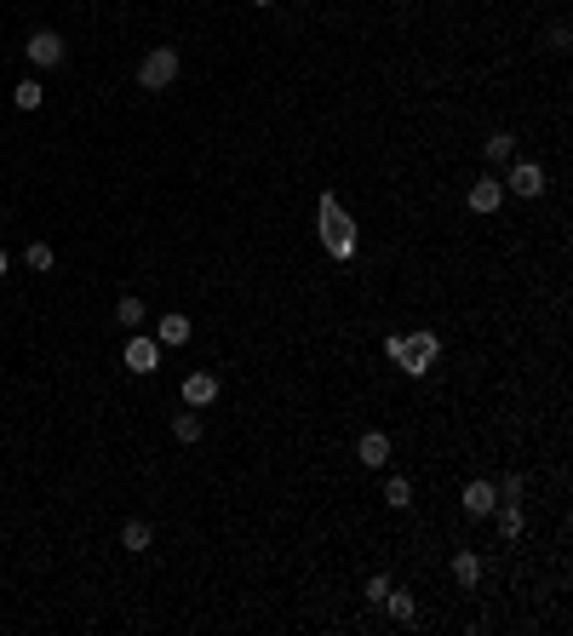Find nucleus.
I'll list each match as a JSON object with an SVG mask.
<instances>
[{
  "instance_id": "obj_1",
  "label": "nucleus",
  "mask_w": 573,
  "mask_h": 636,
  "mask_svg": "<svg viewBox=\"0 0 573 636\" xmlns=\"http://www.w3.org/2000/svg\"><path fill=\"white\" fill-rule=\"evenodd\" d=\"M315 224H321V247L333 252L338 264L356 259V218L345 213V201H338V195H321V201H315Z\"/></svg>"
},
{
  "instance_id": "obj_2",
  "label": "nucleus",
  "mask_w": 573,
  "mask_h": 636,
  "mask_svg": "<svg viewBox=\"0 0 573 636\" xmlns=\"http://www.w3.org/2000/svg\"><path fill=\"white\" fill-rule=\"evenodd\" d=\"M384 356L396 361L407 378H424L436 367V356H442V338H436V333H390L384 338Z\"/></svg>"
},
{
  "instance_id": "obj_3",
  "label": "nucleus",
  "mask_w": 573,
  "mask_h": 636,
  "mask_svg": "<svg viewBox=\"0 0 573 636\" xmlns=\"http://www.w3.org/2000/svg\"><path fill=\"white\" fill-rule=\"evenodd\" d=\"M173 81H178V52L173 46H155V52L138 64V87L143 92H166Z\"/></svg>"
},
{
  "instance_id": "obj_4",
  "label": "nucleus",
  "mask_w": 573,
  "mask_h": 636,
  "mask_svg": "<svg viewBox=\"0 0 573 636\" xmlns=\"http://www.w3.org/2000/svg\"><path fill=\"white\" fill-rule=\"evenodd\" d=\"M23 58H29L35 69H58V64H64V35H58V29H35L29 46H23Z\"/></svg>"
},
{
  "instance_id": "obj_5",
  "label": "nucleus",
  "mask_w": 573,
  "mask_h": 636,
  "mask_svg": "<svg viewBox=\"0 0 573 636\" xmlns=\"http://www.w3.org/2000/svg\"><path fill=\"white\" fill-rule=\"evenodd\" d=\"M505 195H545V167L539 161H516L510 167V178H505Z\"/></svg>"
},
{
  "instance_id": "obj_6",
  "label": "nucleus",
  "mask_w": 573,
  "mask_h": 636,
  "mask_svg": "<svg viewBox=\"0 0 573 636\" xmlns=\"http://www.w3.org/2000/svg\"><path fill=\"white\" fill-rule=\"evenodd\" d=\"M155 367H161V345H155V338H127V373L150 378Z\"/></svg>"
},
{
  "instance_id": "obj_7",
  "label": "nucleus",
  "mask_w": 573,
  "mask_h": 636,
  "mask_svg": "<svg viewBox=\"0 0 573 636\" xmlns=\"http://www.w3.org/2000/svg\"><path fill=\"white\" fill-rule=\"evenodd\" d=\"M356 459L368 464V470H384V464H390V436H384V430H368V436L356 442Z\"/></svg>"
},
{
  "instance_id": "obj_8",
  "label": "nucleus",
  "mask_w": 573,
  "mask_h": 636,
  "mask_svg": "<svg viewBox=\"0 0 573 636\" xmlns=\"http://www.w3.org/2000/svg\"><path fill=\"white\" fill-rule=\"evenodd\" d=\"M499 206H505V183L499 178L470 183V213H499Z\"/></svg>"
},
{
  "instance_id": "obj_9",
  "label": "nucleus",
  "mask_w": 573,
  "mask_h": 636,
  "mask_svg": "<svg viewBox=\"0 0 573 636\" xmlns=\"http://www.w3.org/2000/svg\"><path fill=\"white\" fill-rule=\"evenodd\" d=\"M155 345L161 350L190 345V315H161V322H155Z\"/></svg>"
},
{
  "instance_id": "obj_10",
  "label": "nucleus",
  "mask_w": 573,
  "mask_h": 636,
  "mask_svg": "<svg viewBox=\"0 0 573 636\" xmlns=\"http://www.w3.org/2000/svg\"><path fill=\"white\" fill-rule=\"evenodd\" d=\"M184 401H190V407L218 401V373H190V378H184Z\"/></svg>"
},
{
  "instance_id": "obj_11",
  "label": "nucleus",
  "mask_w": 573,
  "mask_h": 636,
  "mask_svg": "<svg viewBox=\"0 0 573 636\" xmlns=\"http://www.w3.org/2000/svg\"><path fill=\"white\" fill-rule=\"evenodd\" d=\"M493 505H499L493 482H470L465 487V516H493Z\"/></svg>"
},
{
  "instance_id": "obj_12",
  "label": "nucleus",
  "mask_w": 573,
  "mask_h": 636,
  "mask_svg": "<svg viewBox=\"0 0 573 636\" xmlns=\"http://www.w3.org/2000/svg\"><path fill=\"white\" fill-rule=\"evenodd\" d=\"M379 608H384L390 619H396V625H413V614H419V608H413V596H407V591H396V585H390V596H384Z\"/></svg>"
},
{
  "instance_id": "obj_13",
  "label": "nucleus",
  "mask_w": 573,
  "mask_h": 636,
  "mask_svg": "<svg viewBox=\"0 0 573 636\" xmlns=\"http://www.w3.org/2000/svg\"><path fill=\"white\" fill-rule=\"evenodd\" d=\"M453 579L465 585V591H476V579H482V562H476V550H459V556H453Z\"/></svg>"
},
{
  "instance_id": "obj_14",
  "label": "nucleus",
  "mask_w": 573,
  "mask_h": 636,
  "mask_svg": "<svg viewBox=\"0 0 573 636\" xmlns=\"http://www.w3.org/2000/svg\"><path fill=\"white\" fill-rule=\"evenodd\" d=\"M482 155H487V161H510V155H516V138H510V132H493V138H482Z\"/></svg>"
},
{
  "instance_id": "obj_15",
  "label": "nucleus",
  "mask_w": 573,
  "mask_h": 636,
  "mask_svg": "<svg viewBox=\"0 0 573 636\" xmlns=\"http://www.w3.org/2000/svg\"><path fill=\"white\" fill-rule=\"evenodd\" d=\"M120 545H127V550H150L155 545V528H150V522H127V528H120Z\"/></svg>"
},
{
  "instance_id": "obj_16",
  "label": "nucleus",
  "mask_w": 573,
  "mask_h": 636,
  "mask_svg": "<svg viewBox=\"0 0 573 636\" xmlns=\"http://www.w3.org/2000/svg\"><path fill=\"white\" fill-rule=\"evenodd\" d=\"M173 436L178 442H201V413H173Z\"/></svg>"
},
{
  "instance_id": "obj_17",
  "label": "nucleus",
  "mask_w": 573,
  "mask_h": 636,
  "mask_svg": "<svg viewBox=\"0 0 573 636\" xmlns=\"http://www.w3.org/2000/svg\"><path fill=\"white\" fill-rule=\"evenodd\" d=\"M41 81H18V87H12V104H18V109H41Z\"/></svg>"
},
{
  "instance_id": "obj_18",
  "label": "nucleus",
  "mask_w": 573,
  "mask_h": 636,
  "mask_svg": "<svg viewBox=\"0 0 573 636\" xmlns=\"http://www.w3.org/2000/svg\"><path fill=\"white\" fill-rule=\"evenodd\" d=\"M115 322H127V327H138V322H143V299H138V292H127V299L115 304Z\"/></svg>"
},
{
  "instance_id": "obj_19",
  "label": "nucleus",
  "mask_w": 573,
  "mask_h": 636,
  "mask_svg": "<svg viewBox=\"0 0 573 636\" xmlns=\"http://www.w3.org/2000/svg\"><path fill=\"white\" fill-rule=\"evenodd\" d=\"M384 505H396V510H407V505H413V487L401 482V476H390V482H384Z\"/></svg>"
},
{
  "instance_id": "obj_20",
  "label": "nucleus",
  "mask_w": 573,
  "mask_h": 636,
  "mask_svg": "<svg viewBox=\"0 0 573 636\" xmlns=\"http://www.w3.org/2000/svg\"><path fill=\"white\" fill-rule=\"evenodd\" d=\"M499 510V533H505V539H516V533H522V510L516 505H493Z\"/></svg>"
},
{
  "instance_id": "obj_21",
  "label": "nucleus",
  "mask_w": 573,
  "mask_h": 636,
  "mask_svg": "<svg viewBox=\"0 0 573 636\" xmlns=\"http://www.w3.org/2000/svg\"><path fill=\"white\" fill-rule=\"evenodd\" d=\"M52 259L58 252L46 247V241H29V270H52Z\"/></svg>"
},
{
  "instance_id": "obj_22",
  "label": "nucleus",
  "mask_w": 573,
  "mask_h": 636,
  "mask_svg": "<svg viewBox=\"0 0 573 636\" xmlns=\"http://www.w3.org/2000/svg\"><path fill=\"white\" fill-rule=\"evenodd\" d=\"M361 596H368V602H373V608H379V602H384V596H390V579H384V573H373V579H368V585H361Z\"/></svg>"
},
{
  "instance_id": "obj_23",
  "label": "nucleus",
  "mask_w": 573,
  "mask_h": 636,
  "mask_svg": "<svg viewBox=\"0 0 573 636\" xmlns=\"http://www.w3.org/2000/svg\"><path fill=\"white\" fill-rule=\"evenodd\" d=\"M493 493H499V505H516V499H522V476H505Z\"/></svg>"
},
{
  "instance_id": "obj_24",
  "label": "nucleus",
  "mask_w": 573,
  "mask_h": 636,
  "mask_svg": "<svg viewBox=\"0 0 573 636\" xmlns=\"http://www.w3.org/2000/svg\"><path fill=\"white\" fill-rule=\"evenodd\" d=\"M568 41H573L568 23H556V29H551V52H568Z\"/></svg>"
},
{
  "instance_id": "obj_25",
  "label": "nucleus",
  "mask_w": 573,
  "mask_h": 636,
  "mask_svg": "<svg viewBox=\"0 0 573 636\" xmlns=\"http://www.w3.org/2000/svg\"><path fill=\"white\" fill-rule=\"evenodd\" d=\"M0 275H6V247H0Z\"/></svg>"
},
{
  "instance_id": "obj_26",
  "label": "nucleus",
  "mask_w": 573,
  "mask_h": 636,
  "mask_svg": "<svg viewBox=\"0 0 573 636\" xmlns=\"http://www.w3.org/2000/svg\"><path fill=\"white\" fill-rule=\"evenodd\" d=\"M252 6H275V0H252Z\"/></svg>"
}]
</instances>
